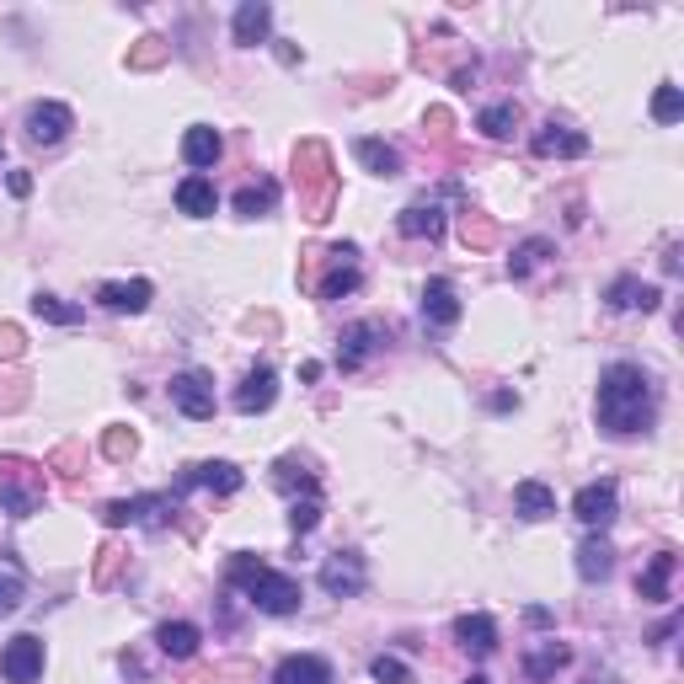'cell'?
Wrapping results in <instances>:
<instances>
[{
    "label": "cell",
    "mask_w": 684,
    "mask_h": 684,
    "mask_svg": "<svg viewBox=\"0 0 684 684\" xmlns=\"http://www.w3.org/2000/svg\"><path fill=\"white\" fill-rule=\"evenodd\" d=\"M513 513H519V519H530V524H540V519H551L556 513V492L546 487V481H519V487H513Z\"/></svg>",
    "instance_id": "cell-25"
},
{
    "label": "cell",
    "mask_w": 684,
    "mask_h": 684,
    "mask_svg": "<svg viewBox=\"0 0 684 684\" xmlns=\"http://www.w3.org/2000/svg\"><path fill=\"white\" fill-rule=\"evenodd\" d=\"M610 572H615V546L604 535H588L578 546V578L583 583H604Z\"/></svg>",
    "instance_id": "cell-27"
},
{
    "label": "cell",
    "mask_w": 684,
    "mask_h": 684,
    "mask_svg": "<svg viewBox=\"0 0 684 684\" xmlns=\"http://www.w3.org/2000/svg\"><path fill=\"white\" fill-rule=\"evenodd\" d=\"M674 631H679V615H674V620H663V626L652 631V642H668V636H674Z\"/></svg>",
    "instance_id": "cell-49"
},
{
    "label": "cell",
    "mask_w": 684,
    "mask_h": 684,
    "mask_svg": "<svg viewBox=\"0 0 684 684\" xmlns=\"http://www.w3.org/2000/svg\"><path fill=\"white\" fill-rule=\"evenodd\" d=\"M43 503V465L33 460H0V508L11 519H27Z\"/></svg>",
    "instance_id": "cell-4"
},
{
    "label": "cell",
    "mask_w": 684,
    "mask_h": 684,
    "mask_svg": "<svg viewBox=\"0 0 684 684\" xmlns=\"http://www.w3.org/2000/svg\"><path fill=\"white\" fill-rule=\"evenodd\" d=\"M118 567H123V551H118V546H102V551H97V572H91V583L107 588V583L118 578Z\"/></svg>",
    "instance_id": "cell-42"
},
{
    "label": "cell",
    "mask_w": 684,
    "mask_h": 684,
    "mask_svg": "<svg viewBox=\"0 0 684 684\" xmlns=\"http://www.w3.org/2000/svg\"><path fill=\"white\" fill-rule=\"evenodd\" d=\"M171 59V43L166 38H139L129 49V70H161Z\"/></svg>",
    "instance_id": "cell-36"
},
{
    "label": "cell",
    "mask_w": 684,
    "mask_h": 684,
    "mask_svg": "<svg viewBox=\"0 0 684 684\" xmlns=\"http://www.w3.org/2000/svg\"><path fill=\"white\" fill-rule=\"evenodd\" d=\"M75 465H81V449H75V444H65V449H54V455H49V471H59L65 481H75V476H81V471H75Z\"/></svg>",
    "instance_id": "cell-43"
},
{
    "label": "cell",
    "mask_w": 684,
    "mask_h": 684,
    "mask_svg": "<svg viewBox=\"0 0 684 684\" xmlns=\"http://www.w3.org/2000/svg\"><path fill=\"white\" fill-rule=\"evenodd\" d=\"M615 513H620V487L610 476L604 481H588V487L572 497V519L588 524V530H604V524H615Z\"/></svg>",
    "instance_id": "cell-9"
},
{
    "label": "cell",
    "mask_w": 684,
    "mask_h": 684,
    "mask_svg": "<svg viewBox=\"0 0 684 684\" xmlns=\"http://www.w3.org/2000/svg\"><path fill=\"white\" fill-rule=\"evenodd\" d=\"M155 300V284L150 278H129V284H102L97 289V305L113 310V316H139Z\"/></svg>",
    "instance_id": "cell-17"
},
{
    "label": "cell",
    "mask_w": 684,
    "mask_h": 684,
    "mask_svg": "<svg viewBox=\"0 0 684 684\" xmlns=\"http://www.w3.org/2000/svg\"><path fill=\"white\" fill-rule=\"evenodd\" d=\"M476 129L487 134V139H508L513 129H519V102H492V107H481Z\"/></svg>",
    "instance_id": "cell-33"
},
{
    "label": "cell",
    "mask_w": 684,
    "mask_h": 684,
    "mask_svg": "<svg viewBox=\"0 0 684 684\" xmlns=\"http://www.w3.org/2000/svg\"><path fill=\"white\" fill-rule=\"evenodd\" d=\"M236 204V214L241 220H262V214H273L278 209V182L273 177H262V182H246V188L230 198Z\"/></svg>",
    "instance_id": "cell-29"
},
{
    "label": "cell",
    "mask_w": 684,
    "mask_h": 684,
    "mask_svg": "<svg viewBox=\"0 0 684 684\" xmlns=\"http://www.w3.org/2000/svg\"><path fill=\"white\" fill-rule=\"evenodd\" d=\"M6 188L17 193V198H27V193H33V177H27V171H11V177H6Z\"/></svg>",
    "instance_id": "cell-46"
},
{
    "label": "cell",
    "mask_w": 684,
    "mask_h": 684,
    "mask_svg": "<svg viewBox=\"0 0 684 684\" xmlns=\"http://www.w3.org/2000/svg\"><path fill=\"white\" fill-rule=\"evenodd\" d=\"M225 155V139L220 129H209V123H193L188 134H182V161H188L193 171H209L214 161Z\"/></svg>",
    "instance_id": "cell-23"
},
{
    "label": "cell",
    "mask_w": 684,
    "mask_h": 684,
    "mask_svg": "<svg viewBox=\"0 0 684 684\" xmlns=\"http://www.w3.org/2000/svg\"><path fill=\"white\" fill-rule=\"evenodd\" d=\"M171 513H177V492L113 497V503H102V524H107V530H123V524H150V530H161Z\"/></svg>",
    "instance_id": "cell-5"
},
{
    "label": "cell",
    "mask_w": 684,
    "mask_h": 684,
    "mask_svg": "<svg viewBox=\"0 0 684 684\" xmlns=\"http://www.w3.org/2000/svg\"><path fill=\"white\" fill-rule=\"evenodd\" d=\"M604 305H610V310H658L663 289L642 284L636 273H620V278H610V289H604Z\"/></svg>",
    "instance_id": "cell-15"
},
{
    "label": "cell",
    "mask_w": 684,
    "mask_h": 684,
    "mask_svg": "<svg viewBox=\"0 0 684 684\" xmlns=\"http://www.w3.org/2000/svg\"><path fill=\"white\" fill-rule=\"evenodd\" d=\"M652 118H658V123H679L684 118V91L679 86H658V97H652Z\"/></svg>",
    "instance_id": "cell-38"
},
{
    "label": "cell",
    "mask_w": 684,
    "mask_h": 684,
    "mask_svg": "<svg viewBox=\"0 0 684 684\" xmlns=\"http://www.w3.org/2000/svg\"><path fill=\"white\" fill-rule=\"evenodd\" d=\"M22 353H27V337H22V326H17V321H0V359H6V364H17Z\"/></svg>",
    "instance_id": "cell-41"
},
{
    "label": "cell",
    "mask_w": 684,
    "mask_h": 684,
    "mask_svg": "<svg viewBox=\"0 0 684 684\" xmlns=\"http://www.w3.org/2000/svg\"><path fill=\"white\" fill-rule=\"evenodd\" d=\"M22 599H27V572H22V562L0 556V615H17Z\"/></svg>",
    "instance_id": "cell-31"
},
{
    "label": "cell",
    "mask_w": 684,
    "mask_h": 684,
    "mask_svg": "<svg viewBox=\"0 0 684 684\" xmlns=\"http://www.w3.org/2000/svg\"><path fill=\"white\" fill-rule=\"evenodd\" d=\"M33 316L49 321V326H81L86 310H81V305H65L59 294H38V300H33Z\"/></svg>",
    "instance_id": "cell-34"
},
{
    "label": "cell",
    "mask_w": 684,
    "mask_h": 684,
    "mask_svg": "<svg viewBox=\"0 0 684 684\" xmlns=\"http://www.w3.org/2000/svg\"><path fill=\"white\" fill-rule=\"evenodd\" d=\"M155 647H161L171 663H188V658H198V647H204V631H198L193 620H166V626H155Z\"/></svg>",
    "instance_id": "cell-20"
},
{
    "label": "cell",
    "mask_w": 684,
    "mask_h": 684,
    "mask_svg": "<svg viewBox=\"0 0 684 684\" xmlns=\"http://www.w3.org/2000/svg\"><path fill=\"white\" fill-rule=\"evenodd\" d=\"M572 663V652L562 647V642H535L530 652H524V674H530L535 684H546V679H556L562 668Z\"/></svg>",
    "instance_id": "cell-28"
},
{
    "label": "cell",
    "mask_w": 684,
    "mask_h": 684,
    "mask_svg": "<svg viewBox=\"0 0 684 684\" xmlns=\"http://www.w3.org/2000/svg\"><path fill=\"white\" fill-rule=\"evenodd\" d=\"M177 209L188 214V220H209L214 209H220V193H214V182L204 171H193V177L177 182Z\"/></svg>",
    "instance_id": "cell-22"
},
{
    "label": "cell",
    "mask_w": 684,
    "mask_h": 684,
    "mask_svg": "<svg viewBox=\"0 0 684 684\" xmlns=\"http://www.w3.org/2000/svg\"><path fill=\"white\" fill-rule=\"evenodd\" d=\"M449 86H455V91H471V86H476V65H460L455 75H449Z\"/></svg>",
    "instance_id": "cell-45"
},
{
    "label": "cell",
    "mask_w": 684,
    "mask_h": 684,
    "mask_svg": "<svg viewBox=\"0 0 684 684\" xmlns=\"http://www.w3.org/2000/svg\"><path fill=\"white\" fill-rule=\"evenodd\" d=\"M171 407H177L182 417H193V423H209L214 417V380L204 375V369H182V375H171Z\"/></svg>",
    "instance_id": "cell-6"
},
{
    "label": "cell",
    "mask_w": 684,
    "mask_h": 684,
    "mask_svg": "<svg viewBox=\"0 0 684 684\" xmlns=\"http://www.w3.org/2000/svg\"><path fill=\"white\" fill-rule=\"evenodd\" d=\"M530 150L535 155H562V161H578V155H588V134H578V129H567V123H546V129H540L535 139H530Z\"/></svg>",
    "instance_id": "cell-19"
},
{
    "label": "cell",
    "mask_w": 684,
    "mask_h": 684,
    "mask_svg": "<svg viewBox=\"0 0 684 684\" xmlns=\"http://www.w3.org/2000/svg\"><path fill=\"white\" fill-rule=\"evenodd\" d=\"M134 449H139V433H134V428H107V433H102V455H107V460L123 465V460H134Z\"/></svg>",
    "instance_id": "cell-37"
},
{
    "label": "cell",
    "mask_w": 684,
    "mask_h": 684,
    "mask_svg": "<svg viewBox=\"0 0 684 684\" xmlns=\"http://www.w3.org/2000/svg\"><path fill=\"white\" fill-rule=\"evenodd\" d=\"M273 684H337V674L321 652H294L273 668Z\"/></svg>",
    "instance_id": "cell-18"
},
{
    "label": "cell",
    "mask_w": 684,
    "mask_h": 684,
    "mask_svg": "<svg viewBox=\"0 0 684 684\" xmlns=\"http://www.w3.org/2000/svg\"><path fill=\"white\" fill-rule=\"evenodd\" d=\"M460 241L471 246V252H487V246H497V225L487 220V214L465 209V214H460Z\"/></svg>",
    "instance_id": "cell-35"
},
{
    "label": "cell",
    "mask_w": 684,
    "mask_h": 684,
    "mask_svg": "<svg viewBox=\"0 0 684 684\" xmlns=\"http://www.w3.org/2000/svg\"><path fill=\"white\" fill-rule=\"evenodd\" d=\"M353 155H359V166L375 171V177H401V150L385 145V139H359Z\"/></svg>",
    "instance_id": "cell-30"
},
{
    "label": "cell",
    "mask_w": 684,
    "mask_h": 684,
    "mask_svg": "<svg viewBox=\"0 0 684 684\" xmlns=\"http://www.w3.org/2000/svg\"><path fill=\"white\" fill-rule=\"evenodd\" d=\"M369 674H375L380 684H412V668L401 663V658H391V652H380V658L369 663Z\"/></svg>",
    "instance_id": "cell-40"
},
{
    "label": "cell",
    "mask_w": 684,
    "mask_h": 684,
    "mask_svg": "<svg viewBox=\"0 0 684 684\" xmlns=\"http://www.w3.org/2000/svg\"><path fill=\"white\" fill-rule=\"evenodd\" d=\"M455 642H460L465 652H476V658H487V652H497V620L481 615V610L460 615V620H455Z\"/></svg>",
    "instance_id": "cell-24"
},
{
    "label": "cell",
    "mask_w": 684,
    "mask_h": 684,
    "mask_svg": "<svg viewBox=\"0 0 684 684\" xmlns=\"http://www.w3.org/2000/svg\"><path fill=\"white\" fill-rule=\"evenodd\" d=\"M364 583H369V567H364L359 551H332V556L321 562V588H326L332 599H359Z\"/></svg>",
    "instance_id": "cell-7"
},
{
    "label": "cell",
    "mask_w": 684,
    "mask_h": 684,
    "mask_svg": "<svg viewBox=\"0 0 684 684\" xmlns=\"http://www.w3.org/2000/svg\"><path fill=\"white\" fill-rule=\"evenodd\" d=\"M385 348V321H353L348 332L337 337V369H364L375 353Z\"/></svg>",
    "instance_id": "cell-10"
},
{
    "label": "cell",
    "mask_w": 684,
    "mask_h": 684,
    "mask_svg": "<svg viewBox=\"0 0 684 684\" xmlns=\"http://www.w3.org/2000/svg\"><path fill=\"white\" fill-rule=\"evenodd\" d=\"M674 567H679V551H658L647 562V572L636 578V594H642L647 604H663L668 599V583H674Z\"/></svg>",
    "instance_id": "cell-26"
},
{
    "label": "cell",
    "mask_w": 684,
    "mask_h": 684,
    "mask_svg": "<svg viewBox=\"0 0 684 684\" xmlns=\"http://www.w3.org/2000/svg\"><path fill=\"white\" fill-rule=\"evenodd\" d=\"M465 684H487V674H471V679H465Z\"/></svg>",
    "instance_id": "cell-50"
},
{
    "label": "cell",
    "mask_w": 684,
    "mask_h": 684,
    "mask_svg": "<svg viewBox=\"0 0 684 684\" xmlns=\"http://www.w3.org/2000/svg\"><path fill=\"white\" fill-rule=\"evenodd\" d=\"M396 230L407 241H439L444 236V209L433 204V198H428V204H407L396 214Z\"/></svg>",
    "instance_id": "cell-21"
},
{
    "label": "cell",
    "mask_w": 684,
    "mask_h": 684,
    "mask_svg": "<svg viewBox=\"0 0 684 684\" xmlns=\"http://www.w3.org/2000/svg\"><path fill=\"white\" fill-rule=\"evenodd\" d=\"M278 401V375L268 364H257V369H246V380L236 385V412L241 417H257V412H268Z\"/></svg>",
    "instance_id": "cell-16"
},
{
    "label": "cell",
    "mask_w": 684,
    "mask_h": 684,
    "mask_svg": "<svg viewBox=\"0 0 684 684\" xmlns=\"http://www.w3.org/2000/svg\"><path fill=\"white\" fill-rule=\"evenodd\" d=\"M321 524V497H305V503H289V530L294 535H310Z\"/></svg>",
    "instance_id": "cell-39"
},
{
    "label": "cell",
    "mask_w": 684,
    "mask_h": 684,
    "mask_svg": "<svg viewBox=\"0 0 684 684\" xmlns=\"http://www.w3.org/2000/svg\"><path fill=\"white\" fill-rule=\"evenodd\" d=\"M294 182H300V209L305 220H332V204H337V171H332V150L321 139H305L294 150Z\"/></svg>",
    "instance_id": "cell-3"
},
{
    "label": "cell",
    "mask_w": 684,
    "mask_h": 684,
    "mask_svg": "<svg viewBox=\"0 0 684 684\" xmlns=\"http://www.w3.org/2000/svg\"><path fill=\"white\" fill-rule=\"evenodd\" d=\"M22 129H27L33 145H59V139L75 129V113L65 102H33V107H27V118H22Z\"/></svg>",
    "instance_id": "cell-12"
},
{
    "label": "cell",
    "mask_w": 684,
    "mask_h": 684,
    "mask_svg": "<svg viewBox=\"0 0 684 684\" xmlns=\"http://www.w3.org/2000/svg\"><path fill=\"white\" fill-rule=\"evenodd\" d=\"M225 588H236V594H246V604L262 615H300V604H305V588L300 578H289V572H278L273 562H262V556L252 551H236L225 562Z\"/></svg>",
    "instance_id": "cell-2"
},
{
    "label": "cell",
    "mask_w": 684,
    "mask_h": 684,
    "mask_svg": "<svg viewBox=\"0 0 684 684\" xmlns=\"http://www.w3.org/2000/svg\"><path fill=\"white\" fill-rule=\"evenodd\" d=\"M594 417L610 439H636V433L652 428L658 417V396H652V375L642 364H610L599 375V401H594Z\"/></svg>",
    "instance_id": "cell-1"
},
{
    "label": "cell",
    "mask_w": 684,
    "mask_h": 684,
    "mask_svg": "<svg viewBox=\"0 0 684 684\" xmlns=\"http://www.w3.org/2000/svg\"><path fill=\"white\" fill-rule=\"evenodd\" d=\"M524 620H530V626H551V610H546V604H530V610H524Z\"/></svg>",
    "instance_id": "cell-47"
},
{
    "label": "cell",
    "mask_w": 684,
    "mask_h": 684,
    "mask_svg": "<svg viewBox=\"0 0 684 684\" xmlns=\"http://www.w3.org/2000/svg\"><path fill=\"white\" fill-rule=\"evenodd\" d=\"M556 252V241H546V236H530V241H519L513 246V257H508V278H530L540 262H546Z\"/></svg>",
    "instance_id": "cell-32"
},
{
    "label": "cell",
    "mask_w": 684,
    "mask_h": 684,
    "mask_svg": "<svg viewBox=\"0 0 684 684\" xmlns=\"http://www.w3.org/2000/svg\"><path fill=\"white\" fill-rule=\"evenodd\" d=\"M465 316V305H460V294L449 278H428L423 284V321L433 326V332H449V326H460Z\"/></svg>",
    "instance_id": "cell-13"
},
{
    "label": "cell",
    "mask_w": 684,
    "mask_h": 684,
    "mask_svg": "<svg viewBox=\"0 0 684 684\" xmlns=\"http://www.w3.org/2000/svg\"><path fill=\"white\" fill-rule=\"evenodd\" d=\"M268 33H273V6L268 0H241L236 17H230V38L241 49H257V43H268Z\"/></svg>",
    "instance_id": "cell-14"
},
{
    "label": "cell",
    "mask_w": 684,
    "mask_h": 684,
    "mask_svg": "<svg viewBox=\"0 0 684 684\" xmlns=\"http://www.w3.org/2000/svg\"><path fill=\"white\" fill-rule=\"evenodd\" d=\"M193 487H209V492H220V497H236V492L246 487V476H241V465H230V460H198V465H188V471L177 476V497L193 492Z\"/></svg>",
    "instance_id": "cell-11"
},
{
    "label": "cell",
    "mask_w": 684,
    "mask_h": 684,
    "mask_svg": "<svg viewBox=\"0 0 684 684\" xmlns=\"http://www.w3.org/2000/svg\"><path fill=\"white\" fill-rule=\"evenodd\" d=\"M508 407H519V396H513V391H497V396H492V412H508Z\"/></svg>",
    "instance_id": "cell-48"
},
{
    "label": "cell",
    "mask_w": 684,
    "mask_h": 684,
    "mask_svg": "<svg viewBox=\"0 0 684 684\" xmlns=\"http://www.w3.org/2000/svg\"><path fill=\"white\" fill-rule=\"evenodd\" d=\"M43 663H49V652H43L38 636H11V642L0 647V674H6V684H38Z\"/></svg>",
    "instance_id": "cell-8"
},
{
    "label": "cell",
    "mask_w": 684,
    "mask_h": 684,
    "mask_svg": "<svg viewBox=\"0 0 684 684\" xmlns=\"http://www.w3.org/2000/svg\"><path fill=\"white\" fill-rule=\"evenodd\" d=\"M423 123H428V129H433V139H449V123H455V118H449L444 107H433V113H428Z\"/></svg>",
    "instance_id": "cell-44"
}]
</instances>
